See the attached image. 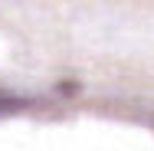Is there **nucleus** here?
Instances as JSON below:
<instances>
[{"label":"nucleus","mask_w":154,"mask_h":151,"mask_svg":"<svg viewBox=\"0 0 154 151\" xmlns=\"http://www.w3.org/2000/svg\"><path fill=\"white\" fill-rule=\"evenodd\" d=\"M0 109L3 112H13V109H20V102L17 99H0Z\"/></svg>","instance_id":"f257e3e1"}]
</instances>
